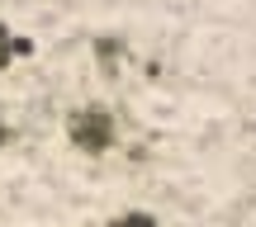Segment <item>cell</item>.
Masks as SVG:
<instances>
[{
	"label": "cell",
	"instance_id": "cell-2",
	"mask_svg": "<svg viewBox=\"0 0 256 227\" xmlns=\"http://www.w3.org/2000/svg\"><path fill=\"white\" fill-rule=\"evenodd\" d=\"M14 52H28V43H14V33L0 24V71L10 66V57H14Z\"/></svg>",
	"mask_w": 256,
	"mask_h": 227
},
{
	"label": "cell",
	"instance_id": "cell-3",
	"mask_svg": "<svg viewBox=\"0 0 256 227\" xmlns=\"http://www.w3.org/2000/svg\"><path fill=\"white\" fill-rule=\"evenodd\" d=\"M104 227H156V218H152V213H119V218H110V223H104Z\"/></svg>",
	"mask_w": 256,
	"mask_h": 227
},
{
	"label": "cell",
	"instance_id": "cell-1",
	"mask_svg": "<svg viewBox=\"0 0 256 227\" xmlns=\"http://www.w3.org/2000/svg\"><path fill=\"white\" fill-rule=\"evenodd\" d=\"M66 137H72L76 152H110L114 147V114L104 109V104H86V109H76L72 118H66Z\"/></svg>",
	"mask_w": 256,
	"mask_h": 227
}]
</instances>
